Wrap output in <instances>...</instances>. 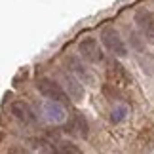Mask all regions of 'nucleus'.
Instances as JSON below:
<instances>
[{
    "label": "nucleus",
    "mask_w": 154,
    "mask_h": 154,
    "mask_svg": "<svg viewBox=\"0 0 154 154\" xmlns=\"http://www.w3.org/2000/svg\"><path fill=\"white\" fill-rule=\"evenodd\" d=\"M101 42L112 55H116V57H126L128 55L126 44H124L120 32H118L114 27H105L101 31Z\"/></svg>",
    "instance_id": "f257e3e1"
},
{
    "label": "nucleus",
    "mask_w": 154,
    "mask_h": 154,
    "mask_svg": "<svg viewBox=\"0 0 154 154\" xmlns=\"http://www.w3.org/2000/svg\"><path fill=\"white\" fill-rule=\"evenodd\" d=\"M36 88H38V91L42 93L46 99H51V101H59V103H67V101H69V95L65 93V90L57 84V82H53V80H50V78H42V80H38Z\"/></svg>",
    "instance_id": "f03ea898"
},
{
    "label": "nucleus",
    "mask_w": 154,
    "mask_h": 154,
    "mask_svg": "<svg viewBox=\"0 0 154 154\" xmlns=\"http://www.w3.org/2000/svg\"><path fill=\"white\" fill-rule=\"evenodd\" d=\"M78 50L82 53V57L88 59L90 63H103V59H105V53L101 50V46H99V42L95 38H91V36H88V38L82 40L80 46H78Z\"/></svg>",
    "instance_id": "7ed1b4c3"
},
{
    "label": "nucleus",
    "mask_w": 154,
    "mask_h": 154,
    "mask_svg": "<svg viewBox=\"0 0 154 154\" xmlns=\"http://www.w3.org/2000/svg\"><path fill=\"white\" fill-rule=\"evenodd\" d=\"M135 23H137L139 31L143 32V36L149 40L150 44H154V15L149 10L141 8L135 11Z\"/></svg>",
    "instance_id": "20e7f679"
},
{
    "label": "nucleus",
    "mask_w": 154,
    "mask_h": 154,
    "mask_svg": "<svg viewBox=\"0 0 154 154\" xmlns=\"http://www.w3.org/2000/svg\"><path fill=\"white\" fill-rule=\"evenodd\" d=\"M11 114H14L17 120H21L23 124H34L36 122L34 110L27 103H23V101H15L14 105H11Z\"/></svg>",
    "instance_id": "39448f33"
},
{
    "label": "nucleus",
    "mask_w": 154,
    "mask_h": 154,
    "mask_svg": "<svg viewBox=\"0 0 154 154\" xmlns=\"http://www.w3.org/2000/svg\"><path fill=\"white\" fill-rule=\"evenodd\" d=\"M63 84H65V90H67L69 97L72 99V101H82V99H84V88H82V84L74 76L63 74Z\"/></svg>",
    "instance_id": "423d86ee"
},
{
    "label": "nucleus",
    "mask_w": 154,
    "mask_h": 154,
    "mask_svg": "<svg viewBox=\"0 0 154 154\" xmlns=\"http://www.w3.org/2000/svg\"><path fill=\"white\" fill-rule=\"evenodd\" d=\"M69 69H70V72H74L76 76H78L80 80H86V82H90L91 80V74H90V70H88V67L84 63L80 61V57H76V55H72V57H69Z\"/></svg>",
    "instance_id": "0eeeda50"
},
{
    "label": "nucleus",
    "mask_w": 154,
    "mask_h": 154,
    "mask_svg": "<svg viewBox=\"0 0 154 154\" xmlns=\"http://www.w3.org/2000/svg\"><path fill=\"white\" fill-rule=\"evenodd\" d=\"M109 76L112 78V82H114V84H120V86H126L128 82H129L128 72L124 70L122 65H120V63H116V61H112V63H110V67H109Z\"/></svg>",
    "instance_id": "6e6552de"
},
{
    "label": "nucleus",
    "mask_w": 154,
    "mask_h": 154,
    "mask_svg": "<svg viewBox=\"0 0 154 154\" xmlns=\"http://www.w3.org/2000/svg\"><path fill=\"white\" fill-rule=\"evenodd\" d=\"M44 112L53 122H63L65 120V110H63V106H61L59 101H51L50 99V101L44 105Z\"/></svg>",
    "instance_id": "1a4fd4ad"
},
{
    "label": "nucleus",
    "mask_w": 154,
    "mask_h": 154,
    "mask_svg": "<svg viewBox=\"0 0 154 154\" xmlns=\"http://www.w3.org/2000/svg\"><path fill=\"white\" fill-rule=\"evenodd\" d=\"M59 150H63V152H74V154H78L80 150L76 149V146H72L70 143H63V146H59Z\"/></svg>",
    "instance_id": "9d476101"
}]
</instances>
